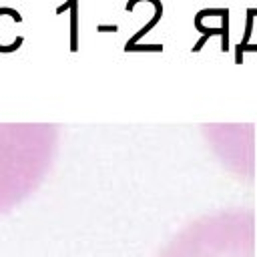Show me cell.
I'll return each instance as SVG.
<instances>
[{"label":"cell","mask_w":257,"mask_h":257,"mask_svg":"<svg viewBox=\"0 0 257 257\" xmlns=\"http://www.w3.org/2000/svg\"><path fill=\"white\" fill-rule=\"evenodd\" d=\"M159 257H253V215L221 213L181 229Z\"/></svg>","instance_id":"obj_1"},{"label":"cell","mask_w":257,"mask_h":257,"mask_svg":"<svg viewBox=\"0 0 257 257\" xmlns=\"http://www.w3.org/2000/svg\"><path fill=\"white\" fill-rule=\"evenodd\" d=\"M70 50H78V16H76V0H70Z\"/></svg>","instance_id":"obj_2"},{"label":"cell","mask_w":257,"mask_h":257,"mask_svg":"<svg viewBox=\"0 0 257 257\" xmlns=\"http://www.w3.org/2000/svg\"><path fill=\"white\" fill-rule=\"evenodd\" d=\"M124 50H126V52H135V50H137V52H149V50L161 52L163 46H161V44H126Z\"/></svg>","instance_id":"obj_3"},{"label":"cell","mask_w":257,"mask_h":257,"mask_svg":"<svg viewBox=\"0 0 257 257\" xmlns=\"http://www.w3.org/2000/svg\"><path fill=\"white\" fill-rule=\"evenodd\" d=\"M118 30V26L116 24H106V26H98V32H116Z\"/></svg>","instance_id":"obj_4"}]
</instances>
